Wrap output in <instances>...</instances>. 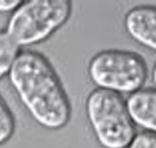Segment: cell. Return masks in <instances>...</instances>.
Returning <instances> with one entry per match:
<instances>
[{"label": "cell", "instance_id": "1", "mask_svg": "<svg viewBox=\"0 0 156 148\" xmlns=\"http://www.w3.org/2000/svg\"><path fill=\"white\" fill-rule=\"evenodd\" d=\"M9 77L20 102L40 126L58 130L67 125L72 115L70 101L44 56L33 50L20 52Z\"/></svg>", "mask_w": 156, "mask_h": 148}, {"label": "cell", "instance_id": "2", "mask_svg": "<svg viewBox=\"0 0 156 148\" xmlns=\"http://www.w3.org/2000/svg\"><path fill=\"white\" fill-rule=\"evenodd\" d=\"M85 108L92 131L101 147H129L136 135V129L122 95L98 88L88 95Z\"/></svg>", "mask_w": 156, "mask_h": 148}, {"label": "cell", "instance_id": "3", "mask_svg": "<svg viewBox=\"0 0 156 148\" xmlns=\"http://www.w3.org/2000/svg\"><path fill=\"white\" fill-rule=\"evenodd\" d=\"M72 11L68 0L23 2L12 13L5 32L20 47L39 44L69 20Z\"/></svg>", "mask_w": 156, "mask_h": 148}, {"label": "cell", "instance_id": "4", "mask_svg": "<svg viewBox=\"0 0 156 148\" xmlns=\"http://www.w3.org/2000/svg\"><path fill=\"white\" fill-rule=\"evenodd\" d=\"M87 72L98 88L119 94H132L141 90L148 77L144 59L138 53L123 50L98 53L90 60Z\"/></svg>", "mask_w": 156, "mask_h": 148}, {"label": "cell", "instance_id": "5", "mask_svg": "<svg viewBox=\"0 0 156 148\" xmlns=\"http://www.w3.org/2000/svg\"><path fill=\"white\" fill-rule=\"evenodd\" d=\"M124 25L128 34L145 47L156 52V7L140 5L128 11Z\"/></svg>", "mask_w": 156, "mask_h": 148}, {"label": "cell", "instance_id": "6", "mask_svg": "<svg viewBox=\"0 0 156 148\" xmlns=\"http://www.w3.org/2000/svg\"><path fill=\"white\" fill-rule=\"evenodd\" d=\"M126 103L135 125L156 135V88L141 89L130 94Z\"/></svg>", "mask_w": 156, "mask_h": 148}, {"label": "cell", "instance_id": "7", "mask_svg": "<svg viewBox=\"0 0 156 148\" xmlns=\"http://www.w3.org/2000/svg\"><path fill=\"white\" fill-rule=\"evenodd\" d=\"M20 47L5 31L0 32V80L9 74L20 53Z\"/></svg>", "mask_w": 156, "mask_h": 148}, {"label": "cell", "instance_id": "8", "mask_svg": "<svg viewBox=\"0 0 156 148\" xmlns=\"http://www.w3.org/2000/svg\"><path fill=\"white\" fill-rule=\"evenodd\" d=\"M16 122L12 110L0 95V145L7 143L14 134Z\"/></svg>", "mask_w": 156, "mask_h": 148}, {"label": "cell", "instance_id": "9", "mask_svg": "<svg viewBox=\"0 0 156 148\" xmlns=\"http://www.w3.org/2000/svg\"><path fill=\"white\" fill-rule=\"evenodd\" d=\"M128 148H156V135L147 131L138 133Z\"/></svg>", "mask_w": 156, "mask_h": 148}, {"label": "cell", "instance_id": "10", "mask_svg": "<svg viewBox=\"0 0 156 148\" xmlns=\"http://www.w3.org/2000/svg\"><path fill=\"white\" fill-rule=\"evenodd\" d=\"M23 2L20 0H0V12H13Z\"/></svg>", "mask_w": 156, "mask_h": 148}, {"label": "cell", "instance_id": "11", "mask_svg": "<svg viewBox=\"0 0 156 148\" xmlns=\"http://www.w3.org/2000/svg\"><path fill=\"white\" fill-rule=\"evenodd\" d=\"M152 81H153L154 84H155V86L156 87V63L155 64V66H154L153 68H152Z\"/></svg>", "mask_w": 156, "mask_h": 148}]
</instances>
